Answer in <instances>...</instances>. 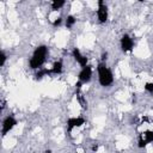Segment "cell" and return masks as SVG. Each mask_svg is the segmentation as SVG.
Masks as SVG:
<instances>
[{"mask_svg":"<svg viewBox=\"0 0 153 153\" xmlns=\"http://www.w3.org/2000/svg\"><path fill=\"white\" fill-rule=\"evenodd\" d=\"M61 22H62V19H61V18H57V19H55V20H54L53 25H54V26H59V25L61 24Z\"/></svg>","mask_w":153,"mask_h":153,"instance_id":"obj_17","label":"cell"},{"mask_svg":"<svg viewBox=\"0 0 153 153\" xmlns=\"http://www.w3.org/2000/svg\"><path fill=\"white\" fill-rule=\"evenodd\" d=\"M98 75H99V82L102 86H109L114 81L111 71L104 63L98 65Z\"/></svg>","mask_w":153,"mask_h":153,"instance_id":"obj_2","label":"cell"},{"mask_svg":"<svg viewBox=\"0 0 153 153\" xmlns=\"http://www.w3.org/2000/svg\"><path fill=\"white\" fill-rule=\"evenodd\" d=\"M16 124H17V121L12 116L6 117L4 123H2V135H6V133H8Z\"/></svg>","mask_w":153,"mask_h":153,"instance_id":"obj_4","label":"cell"},{"mask_svg":"<svg viewBox=\"0 0 153 153\" xmlns=\"http://www.w3.org/2000/svg\"><path fill=\"white\" fill-rule=\"evenodd\" d=\"M91 75H92V68L91 66H85L82 67L81 72L79 73V80L81 82H86L91 79Z\"/></svg>","mask_w":153,"mask_h":153,"instance_id":"obj_6","label":"cell"},{"mask_svg":"<svg viewBox=\"0 0 153 153\" xmlns=\"http://www.w3.org/2000/svg\"><path fill=\"white\" fill-rule=\"evenodd\" d=\"M97 148H98L97 146H93V147H92V149H93V151H97Z\"/></svg>","mask_w":153,"mask_h":153,"instance_id":"obj_19","label":"cell"},{"mask_svg":"<svg viewBox=\"0 0 153 153\" xmlns=\"http://www.w3.org/2000/svg\"><path fill=\"white\" fill-rule=\"evenodd\" d=\"M0 57H1L0 66H4V63H5V61H6V55H5V53H4V51H1V53H0Z\"/></svg>","mask_w":153,"mask_h":153,"instance_id":"obj_16","label":"cell"},{"mask_svg":"<svg viewBox=\"0 0 153 153\" xmlns=\"http://www.w3.org/2000/svg\"><path fill=\"white\" fill-rule=\"evenodd\" d=\"M47 53H48V48L45 45H41V47L36 48V50L33 51V55L30 60V67L33 69L39 68L45 60Z\"/></svg>","mask_w":153,"mask_h":153,"instance_id":"obj_1","label":"cell"},{"mask_svg":"<svg viewBox=\"0 0 153 153\" xmlns=\"http://www.w3.org/2000/svg\"><path fill=\"white\" fill-rule=\"evenodd\" d=\"M145 90L148 91L149 93H153V82H147L145 85Z\"/></svg>","mask_w":153,"mask_h":153,"instance_id":"obj_14","label":"cell"},{"mask_svg":"<svg viewBox=\"0 0 153 153\" xmlns=\"http://www.w3.org/2000/svg\"><path fill=\"white\" fill-rule=\"evenodd\" d=\"M133 45H134L133 39L128 35L122 36V38H121V48H122L123 51H130L133 49Z\"/></svg>","mask_w":153,"mask_h":153,"instance_id":"obj_5","label":"cell"},{"mask_svg":"<svg viewBox=\"0 0 153 153\" xmlns=\"http://www.w3.org/2000/svg\"><path fill=\"white\" fill-rule=\"evenodd\" d=\"M74 23H75V18L73 16H68L67 19H66V26L69 29V27H72L74 25Z\"/></svg>","mask_w":153,"mask_h":153,"instance_id":"obj_11","label":"cell"},{"mask_svg":"<svg viewBox=\"0 0 153 153\" xmlns=\"http://www.w3.org/2000/svg\"><path fill=\"white\" fill-rule=\"evenodd\" d=\"M85 123V120L84 118H81V117H73V118H69L68 121H67V126H68V131H71L74 127H80V126H82Z\"/></svg>","mask_w":153,"mask_h":153,"instance_id":"obj_7","label":"cell"},{"mask_svg":"<svg viewBox=\"0 0 153 153\" xmlns=\"http://www.w3.org/2000/svg\"><path fill=\"white\" fill-rule=\"evenodd\" d=\"M145 136H146L145 141H146L147 143L153 141V131H152V130H147V131H145Z\"/></svg>","mask_w":153,"mask_h":153,"instance_id":"obj_12","label":"cell"},{"mask_svg":"<svg viewBox=\"0 0 153 153\" xmlns=\"http://www.w3.org/2000/svg\"><path fill=\"white\" fill-rule=\"evenodd\" d=\"M62 72V62L61 61H57L53 65V68H51V73H55V74H59Z\"/></svg>","mask_w":153,"mask_h":153,"instance_id":"obj_9","label":"cell"},{"mask_svg":"<svg viewBox=\"0 0 153 153\" xmlns=\"http://www.w3.org/2000/svg\"><path fill=\"white\" fill-rule=\"evenodd\" d=\"M97 14H98V19H99L100 23H105L106 22V19H108V8L103 4L102 0L98 1V11H97Z\"/></svg>","mask_w":153,"mask_h":153,"instance_id":"obj_3","label":"cell"},{"mask_svg":"<svg viewBox=\"0 0 153 153\" xmlns=\"http://www.w3.org/2000/svg\"><path fill=\"white\" fill-rule=\"evenodd\" d=\"M63 5H65V1H63V0H55V1H53V4H51V8H53L54 11H56V10L61 8Z\"/></svg>","mask_w":153,"mask_h":153,"instance_id":"obj_10","label":"cell"},{"mask_svg":"<svg viewBox=\"0 0 153 153\" xmlns=\"http://www.w3.org/2000/svg\"><path fill=\"white\" fill-rule=\"evenodd\" d=\"M51 71H48V69H42V71H39L37 74H36V79H41L44 74H49Z\"/></svg>","mask_w":153,"mask_h":153,"instance_id":"obj_13","label":"cell"},{"mask_svg":"<svg viewBox=\"0 0 153 153\" xmlns=\"http://www.w3.org/2000/svg\"><path fill=\"white\" fill-rule=\"evenodd\" d=\"M106 56H108V54H106V53H103V55H102V60L104 61V60L106 59Z\"/></svg>","mask_w":153,"mask_h":153,"instance_id":"obj_18","label":"cell"},{"mask_svg":"<svg viewBox=\"0 0 153 153\" xmlns=\"http://www.w3.org/2000/svg\"><path fill=\"white\" fill-rule=\"evenodd\" d=\"M73 56H74V59L76 60V62H78L80 66H82V67L87 66V57L82 56V55L80 54L79 49H76V48L73 49Z\"/></svg>","mask_w":153,"mask_h":153,"instance_id":"obj_8","label":"cell"},{"mask_svg":"<svg viewBox=\"0 0 153 153\" xmlns=\"http://www.w3.org/2000/svg\"><path fill=\"white\" fill-rule=\"evenodd\" d=\"M146 145H147V142L142 139V136H140V137H139V147H140V148H142V147H145Z\"/></svg>","mask_w":153,"mask_h":153,"instance_id":"obj_15","label":"cell"}]
</instances>
